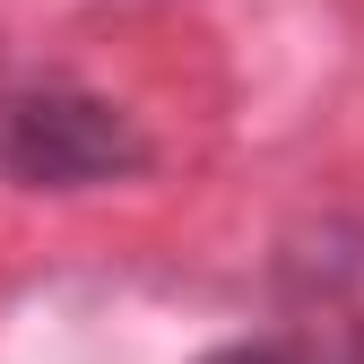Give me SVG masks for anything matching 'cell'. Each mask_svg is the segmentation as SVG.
<instances>
[{"label":"cell","mask_w":364,"mask_h":364,"mask_svg":"<svg viewBox=\"0 0 364 364\" xmlns=\"http://www.w3.org/2000/svg\"><path fill=\"white\" fill-rule=\"evenodd\" d=\"M148 165H156L148 130L96 87H70V78L0 87V173L18 191H105Z\"/></svg>","instance_id":"1"},{"label":"cell","mask_w":364,"mask_h":364,"mask_svg":"<svg viewBox=\"0 0 364 364\" xmlns=\"http://www.w3.org/2000/svg\"><path fill=\"white\" fill-rule=\"evenodd\" d=\"M278 338L304 364H364V217H312L269 269Z\"/></svg>","instance_id":"2"},{"label":"cell","mask_w":364,"mask_h":364,"mask_svg":"<svg viewBox=\"0 0 364 364\" xmlns=\"http://www.w3.org/2000/svg\"><path fill=\"white\" fill-rule=\"evenodd\" d=\"M200 364H304L287 338H225V347H208Z\"/></svg>","instance_id":"3"}]
</instances>
